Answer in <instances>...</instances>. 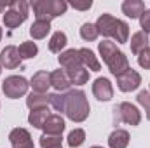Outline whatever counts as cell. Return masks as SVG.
I'll return each instance as SVG.
<instances>
[{"label":"cell","mask_w":150,"mask_h":148,"mask_svg":"<svg viewBox=\"0 0 150 148\" xmlns=\"http://www.w3.org/2000/svg\"><path fill=\"white\" fill-rule=\"evenodd\" d=\"M98 52H100L103 63L108 66L110 73L115 75V77H119L120 73H124L131 68L129 61H127V56L122 51L117 49L115 42H112V40H101L98 44Z\"/></svg>","instance_id":"6da1fadb"},{"label":"cell","mask_w":150,"mask_h":148,"mask_svg":"<svg viewBox=\"0 0 150 148\" xmlns=\"http://www.w3.org/2000/svg\"><path fill=\"white\" fill-rule=\"evenodd\" d=\"M98 33L107 38H113L117 44H126L129 40V25L122 19L113 18L112 14H101L94 23Z\"/></svg>","instance_id":"7a4b0ae2"},{"label":"cell","mask_w":150,"mask_h":148,"mask_svg":"<svg viewBox=\"0 0 150 148\" xmlns=\"http://www.w3.org/2000/svg\"><path fill=\"white\" fill-rule=\"evenodd\" d=\"M89 111H91V106L84 91L74 89L65 94V113L72 122H77V124L84 122L89 117Z\"/></svg>","instance_id":"3957f363"},{"label":"cell","mask_w":150,"mask_h":148,"mask_svg":"<svg viewBox=\"0 0 150 148\" xmlns=\"http://www.w3.org/2000/svg\"><path fill=\"white\" fill-rule=\"evenodd\" d=\"M30 7L33 9L35 19L51 21L54 18L63 16L68 9V4L65 0H33L30 2Z\"/></svg>","instance_id":"277c9868"},{"label":"cell","mask_w":150,"mask_h":148,"mask_svg":"<svg viewBox=\"0 0 150 148\" xmlns=\"http://www.w3.org/2000/svg\"><path fill=\"white\" fill-rule=\"evenodd\" d=\"M28 9H30V4L25 2V0H12V2H9V9L4 14L5 28L14 30L19 25H23L26 21V18H28Z\"/></svg>","instance_id":"5b68a950"},{"label":"cell","mask_w":150,"mask_h":148,"mask_svg":"<svg viewBox=\"0 0 150 148\" xmlns=\"http://www.w3.org/2000/svg\"><path fill=\"white\" fill-rule=\"evenodd\" d=\"M28 87H30V82L21 75H11L2 82V92L9 99H18V98L26 96Z\"/></svg>","instance_id":"8992f818"},{"label":"cell","mask_w":150,"mask_h":148,"mask_svg":"<svg viewBox=\"0 0 150 148\" xmlns=\"http://www.w3.org/2000/svg\"><path fill=\"white\" fill-rule=\"evenodd\" d=\"M113 111H115L117 122H124L127 125H140V122H142V111L138 110L134 105L127 103V101H124L119 106H115Z\"/></svg>","instance_id":"52a82bcc"},{"label":"cell","mask_w":150,"mask_h":148,"mask_svg":"<svg viewBox=\"0 0 150 148\" xmlns=\"http://www.w3.org/2000/svg\"><path fill=\"white\" fill-rule=\"evenodd\" d=\"M117 78V87L122 91V92H131V91H136L142 84V75L138 73L136 70L129 68L127 72L120 73Z\"/></svg>","instance_id":"ba28073f"},{"label":"cell","mask_w":150,"mask_h":148,"mask_svg":"<svg viewBox=\"0 0 150 148\" xmlns=\"http://www.w3.org/2000/svg\"><path fill=\"white\" fill-rule=\"evenodd\" d=\"M61 68L68 73V72H74V70H79V68H86L82 65V59H80V54H79V49H67L59 54L58 58Z\"/></svg>","instance_id":"9c48e42d"},{"label":"cell","mask_w":150,"mask_h":148,"mask_svg":"<svg viewBox=\"0 0 150 148\" xmlns=\"http://www.w3.org/2000/svg\"><path fill=\"white\" fill-rule=\"evenodd\" d=\"M93 94L98 101H110L113 98V87L112 82L107 77H98L93 82Z\"/></svg>","instance_id":"30bf717a"},{"label":"cell","mask_w":150,"mask_h":148,"mask_svg":"<svg viewBox=\"0 0 150 148\" xmlns=\"http://www.w3.org/2000/svg\"><path fill=\"white\" fill-rule=\"evenodd\" d=\"M9 141L12 148H33L32 134L25 127H16L9 132Z\"/></svg>","instance_id":"8fae6325"},{"label":"cell","mask_w":150,"mask_h":148,"mask_svg":"<svg viewBox=\"0 0 150 148\" xmlns=\"http://www.w3.org/2000/svg\"><path fill=\"white\" fill-rule=\"evenodd\" d=\"M21 58H19V52H18V47L14 45H7L2 52H0V66L7 68V70H14L21 65Z\"/></svg>","instance_id":"7c38bea8"},{"label":"cell","mask_w":150,"mask_h":148,"mask_svg":"<svg viewBox=\"0 0 150 148\" xmlns=\"http://www.w3.org/2000/svg\"><path fill=\"white\" fill-rule=\"evenodd\" d=\"M30 87L33 89V92H40V94H45L47 89L51 87V73L49 72H37V73L32 77L30 80Z\"/></svg>","instance_id":"4fadbf2b"},{"label":"cell","mask_w":150,"mask_h":148,"mask_svg":"<svg viewBox=\"0 0 150 148\" xmlns=\"http://www.w3.org/2000/svg\"><path fill=\"white\" fill-rule=\"evenodd\" d=\"M51 85L58 91V92H63V91H68L72 87V80L70 77L67 75L65 70H54L51 72Z\"/></svg>","instance_id":"5bb4252c"},{"label":"cell","mask_w":150,"mask_h":148,"mask_svg":"<svg viewBox=\"0 0 150 148\" xmlns=\"http://www.w3.org/2000/svg\"><path fill=\"white\" fill-rule=\"evenodd\" d=\"M79 54H80L82 65L86 66L87 72H100V70H101V63H100V59L96 58V54H94L91 49L82 47V49H79Z\"/></svg>","instance_id":"9a60e30c"},{"label":"cell","mask_w":150,"mask_h":148,"mask_svg":"<svg viewBox=\"0 0 150 148\" xmlns=\"http://www.w3.org/2000/svg\"><path fill=\"white\" fill-rule=\"evenodd\" d=\"M65 127H67V124H65V120H63L61 115H51V117L47 118V122L44 124L42 129H44V134L61 136L63 131H65Z\"/></svg>","instance_id":"2e32d148"},{"label":"cell","mask_w":150,"mask_h":148,"mask_svg":"<svg viewBox=\"0 0 150 148\" xmlns=\"http://www.w3.org/2000/svg\"><path fill=\"white\" fill-rule=\"evenodd\" d=\"M143 11H145V4L142 0H124L122 2V12L131 19L140 18Z\"/></svg>","instance_id":"e0dca14e"},{"label":"cell","mask_w":150,"mask_h":148,"mask_svg":"<svg viewBox=\"0 0 150 148\" xmlns=\"http://www.w3.org/2000/svg\"><path fill=\"white\" fill-rule=\"evenodd\" d=\"M127 145H129V132L126 129H115L108 136L110 148H127Z\"/></svg>","instance_id":"ac0fdd59"},{"label":"cell","mask_w":150,"mask_h":148,"mask_svg":"<svg viewBox=\"0 0 150 148\" xmlns=\"http://www.w3.org/2000/svg\"><path fill=\"white\" fill-rule=\"evenodd\" d=\"M49 32H51V21H45V19H35L33 25L30 26V35L33 40L45 38Z\"/></svg>","instance_id":"d6986e66"},{"label":"cell","mask_w":150,"mask_h":148,"mask_svg":"<svg viewBox=\"0 0 150 148\" xmlns=\"http://www.w3.org/2000/svg\"><path fill=\"white\" fill-rule=\"evenodd\" d=\"M49 105V94H40V92H30L26 96V106L32 110H42L47 108Z\"/></svg>","instance_id":"ffe728a7"},{"label":"cell","mask_w":150,"mask_h":148,"mask_svg":"<svg viewBox=\"0 0 150 148\" xmlns=\"http://www.w3.org/2000/svg\"><path fill=\"white\" fill-rule=\"evenodd\" d=\"M67 44H68V38L63 32H54L51 40H49V51L54 54H61L63 49L67 47Z\"/></svg>","instance_id":"44dd1931"},{"label":"cell","mask_w":150,"mask_h":148,"mask_svg":"<svg viewBox=\"0 0 150 148\" xmlns=\"http://www.w3.org/2000/svg\"><path fill=\"white\" fill-rule=\"evenodd\" d=\"M49 117H51V111L47 110V108H42V110H32L30 111V115H28V122H30V125H33V127H37V129H42Z\"/></svg>","instance_id":"7402d4cb"},{"label":"cell","mask_w":150,"mask_h":148,"mask_svg":"<svg viewBox=\"0 0 150 148\" xmlns=\"http://www.w3.org/2000/svg\"><path fill=\"white\" fill-rule=\"evenodd\" d=\"M149 47V35L147 33H143V32H136V33H133V37H131V52L133 54H140L143 49H147Z\"/></svg>","instance_id":"603a6c76"},{"label":"cell","mask_w":150,"mask_h":148,"mask_svg":"<svg viewBox=\"0 0 150 148\" xmlns=\"http://www.w3.org/2000/svg\"><path fill=\"white\" fill-rule=\"evenodd\" d=\"M18 52H19L21 59H32V58H35L38 54V47L35 42H23L18 47Z\"/></svg>","instance_id":"cb8c5ba5"},{"label":"cell","mask_w":150,"mask_h":148,"mask_svg":"<svg viewBox=\"0 0 150 148\" xmlns=\"http://www.w3.org/2000/svg\"><path fill=\"white\" fill-rule=\"evenodd\" d=\"M98 28H96V25L94 23H84L82 26H80V37L82 40H86V42H94L96 38H98Z\"/></svg>","instance_id":"d4e9b609"},{"label":"cell","mask_w":150,"mask_h":148,"mask_svg":"<svg viewBox=\"0 0 150 148\" xmlns=\"http://www.w3.org/2000/svg\"><path fill=\"white\" fill-rule=\"evenodd\" d=\"M67 141H68V147L72 148H79L84 145V141H86V131L84 129H74L70 134H68V138H67Z\"/></svg>","instance_id":"484cf974"},{"label":"cell","mask_w":150,"mask_h":148,"mask_svg":"<svg viewBox=\"0 0 150 148\" xmlns=\"http://www.w3.org/2000/svg\"><path fill=\"white\" fill-rule=\"evenodd\" d=\"M67 75L70 77L72 84H75V85H84L89 80V72L86 68H79V70H74V72H68Z\"/></svg>","instance_id":"4316f807"},{"label":"cell","mask_w":150,"mask_h":148,"mask_svg":"<svg viewBox=\"0 0 150 148\" xmlns=\"http://www.w3.org/2000/svg\"><path fill=\"white\" fill-rule=\"evenodd\" d=\"M40 147L42 148L63 147V138L61 136H54V134H42L40 136Z\"/></svg>","instance_id":"83f0119b"},{"label":"cell","mask_w":150,"mask_h":148,"mask_svg":"<svg viewBox=\"0 0 150 148\" xmlns=\"http://www.w3.org/2000/svg\"><path fill=\"white\" fill-rule=\"evenodd\" d=\"M49 105H51L56 111L65 113V94H59V92L49 94Z\"/></svg>","instance_id":"f1b7e54d"},{"label":"cell","mask_w":150,"mask_h":148,"mask_svg":"<svg viewBox=\"0 0 150 148\" xmlns=\"http://www.w3.org/2000/svg\"><path fill=\"white\" fill-rule=\"evenodd\" d=\"M136 101L143 106L145 115H147V120H150V92L149 91H140L138 96H136Z\"/></svg>","instance_id":"f546056e"},{"label":"cell","mask_w":150,"mask_h":148,"mask_svg":"<svg viewBox=\"0 0 150 148\" xmlns=\"http://www.w3.org/2000/svg\"><path fill=\"white\" fill-rule=\"evenodd\" d=\"M138 65L145 70H150V47L143 49L140 54H138Z\"/></svg>","instance_id":"4dcf8cb0"},{"label":"cell","mask_w":150,"mask_h":148,"mask_svg":"<svg viewBox=\"0 0 150 148\" xmlns=\"http://www.w3.org/2000/svg\"><path fill=\"white\" fill-rule=\"evenodd\" d=\"M140 26H142V32L143 33H150V9H145L143 14L140 16Z\"/></svg>","instance_id":"1f68e13d"},{"label":"cell","mask_w":150,"mask_h":148,"mask_svg":"<svg viewBox=\"0 0 150 148\" xmlns=\"http://www.w3.org/2000/svg\"><path fill=\"white\" fill-rule=\"evenodd\" d=\"M68 5H72L77 11H89L93 7V2L91 0H86V2H70Z\"/></svg>","instance_id":"d6a6232c"},{"label":"cell","mask_w":150,"mask_h":148,"mask_svg":"<svg viewBox=\"0 0 150 148\" xmlns=\"http://www.w3.org/2000/svg\"><path fill=\"white\" fill-rule=\"evenodd\" d=\"M5 9H9V2H2V0H0V14H2Z\"/></svg>","instance_id":"836d02e7"},{"label":"cell","mask_w":150,"mask_h":148,"mask_svg":"<svg viewBox=\"0 0 150 148\" xmlns=\"http://www.w3.org/2000/svg\"><path fill=\"white\" fill-rule=\"evenodd\" d=\"M0 40H2V28H0Z\"/></svg>","instance_id":"e575fe53"},{"label":"cell","mask_w":150,"mask_h":148,"mask_svg":"<svg viewBox=\"0 0 150 148\" xmlns=\"http://www.w3.org/2000/svg\"><path fill=\"white\" fill-rule=\"evenodd\" d=\"M91 148H103V147H91Z\"/></svg>","instance_id":"d590c367"},{"label":"cell","mask_w":150,"mask_h":148,"mask_svg":"<svg viewBox=\"0 0 150 148\" xmlns=\"http://www.w3.org/2000/svg\"><path fill=\"white\" fill-rule=\"evenodd\" d=\"M54 148H63V147H54Z\"/></svg>","instance_id":"8d00e7d4"},{"label":"cell","mask_w":150,"mask_h":148,"mask_svg":"<svg viewBox=\"0 0 150 148\" xmlns=\"http://www.w3.org/2000/svg\"><path fill=\"white\" fill-rule=\"evenodd\" d=\"M0 73H2V66H0Z\"/></svg>","instance_id":"74e56055"},{"label":"cell","mask_w":150,"mask_h":148,"mask_svg":"<svg viewBox=\"0 0 150 148\" xmlns=\"http://www.w3.org/2000/svg\"><path fill=\"white\" fill-rule=\"evenodd\" d=\"M149 92H150V91H149Z\"/></svg>","instance_id":"f35d334b"}]
</instances>
